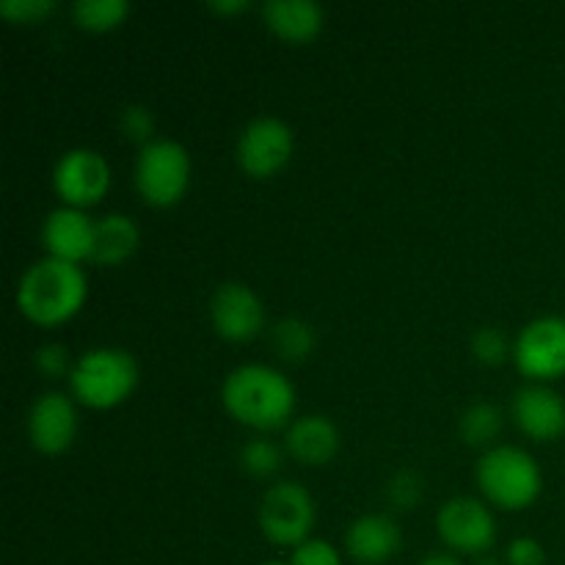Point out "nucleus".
Instances as JSON below:
<instances>
[{
	"instance_id": "nucleus-1",
	"label": "nucleus",
	"mask_w": 565,
	"mask_h": 565,
	"mask_svg": "<svg viewBox=\"0 0 565 565\" xmlns=\"http://www.w3.org/2000/svg\"><path fill=\"white\" fill-rule=\"evenodd\" d=\"M221 403L235 423L270 434L285 428L296 414V386L281 373L263 362L237 364L221 384Z\"/></svg>"
},
{
	"instance_id": "nucleus-16",
	"label": "nucleus",
	"mask_w": 565,
	"mask_h": 565,
	"mask_svg": "<svg viewBox=\"0 0 565 565\" xmlns=\"http://www.w3.org/2000/svg\"><path fill=\"white\" fill-rule=\"evenodd\" d=\"M401 524L386 513H367L345 530V552L362 565H381L401 550Z\"/></svg>"
},
{
	"instance_id": "nucleus-20",
	"label": "nucleus",
	"mask_w": 565,
	"mask_h": 565,
	"mask_svg": "<svg viewBox=\"0 0 565 565\" xmlns=\"http://www.w3.org/2000/svg\"><path fill=\"white\" fill-rule=\"evenodd\" d=\"M270 345H274L276 356L287 364H301L318 348V334H315L312 323L301 318H281L279 323L270 329Z\"/></svg>"
},
{
	"instance_id": "nucleus-5",
	"label": "nucleus",
	"mask_w": 565,
	"mask_h": 565,
	"mask_svg": "<svg viewBox=\"0 0 565 565\" xmlns=\"http://www.w3.org/2000/svg\"><path fill=\"white\" fill-rule=\"evenodd\" d=\"M193 163L188 149L174 138H154L147 147L138 149L132 166L136 191L149 207L169 210L185 199L191 188Z\"/></svg>"
},
{
	"instance_id": "nucleus-24",
	"label": "nucleus",
	"mask_w": 565,
	"mask_h": 565,
	"mask_svg": "<svg viewBox=\"0 0 565 565\" xmlns=\"http://www.w3.org/2000/svg\"><path fill=\"white\" fill-rule=\"evenodd\" d=\"M508 353H513L511 342L502 334V329L497 326H483L472 334V356L478 359L486 367H497L508 359Z\"/></svg>"
},
{
	"instance_id": "nucleus-21",
	"label": "nucleus",
	"mask_w": 565,
	"mask_h": 565,
	"mask_svg": "<svg viewBox=\"0 0 565 565\" xmlns=\"http://www.w3.org/2000/svg\"><path fill=\"white\" fill-rule=\"evenodd\" d=\"M130 17L127 0H77L72 6V20L77 28L88 33H108L125 25Z\"/></svg>"
},
{
	"instance_id": "nucleus-31",
	"label": "nucleus",
	"mask_w": 565,
	"mask_h": 565,
	"mask_svg": "<svg viewBox=\"0 0 565 565\" xmlns=\"http://www.w3.org/2000/svg\"><path fill=\"white\" fill-rule=\"evenodd\" d=\"M419 565H463V561L452 552H436V555H428Z\"/></svg>"
},
{
	"instance_id": "nucleus-4",
	"label": "nucleus",
	"mask_w": 565,
	"mask_h": 565,
	"mask_svg": "<svg viewBox=\"0 0 565 565\" xmlns=\"http://www.w3.org/2000/svg\"><path fill=\"white\" fill-rule=\"evenodd\" d=\"M480 494L486 502L502 511H527L544 491V472L535 456L513 445H494L483 450L475 467Z\"/></svg>"
},
{
	"instance_id": "nucleus-30",
	"label": "nucleus",
	"mask_w": 565,
	"mask_h": 565,
	"mask_svg": "<svg viewBox=\"0 0 565 565\" xmlns=\"http://www.w3.org/2000/svg\"><path fill=\"white\" fill-rule=\"evenodd\" d=\"M252 9V3L248 0H213L210 3V11L213 14H221V17H232V14H243V11Z\"/></svg>"
},
{
	"instance_id": "nucleus-29",
	"label": "nucleus",
	"mask_w": 565,
	"mask_h": 565,
	"mask_svg": "<svg viewBox=\"0 0 565 565\" xmlns=\"http://www.w3.org/2000/svg\"><path fill=\"white\" fill-rule=\"evenodd\" d=\"M508 565H546V550L541 541L530 539V535H519L508 544L505 552Z\"/></svg>"
},
{
	"instance_id": "nucleus-26",
	"label": "nucleus",
	"mask_w": 565,
	"mask_h": 565,
	"mask_svg": "<svg viewBox=\"0 0 565 565\" xmlns=\"http://www.w3.org/2000/svg\"><path fill=\"white\" fill-rule=\"evenodd\" d=\"M425 494V483L417 472H403L392 475L390 483H386V502H390L395 511H412L417 508V502H423Z\"/></svg>"
},
{
	"instance_id": "nucleus-8",
	"label": "nucleus",
	"mask_w": 565,
	"mask_h": 565,
	"mask_svg": "<svg viewBox=\"0 0 565 565\" xmlns=\"http://www.w3.org/2000/svg\"><path fill=\"white\" fill-rule=\"evenodd\" d=\"M114 185L110 163L92 147L66 149L53 166V191L64 207L88 210L103 202Z\"/></svg>"
},
{
	"instance_id": "nucleus-14",
	"label": "nucleus",
	"mask_w": 565,
	"mask_h": 565,
	"mask_svg": "<svg viewBox=\"0 0 565 565\" xmlns=\"http://www.w3.org/2000/svg\"><path fill=\"white\" fill-rule=\"evenodd\" d=\"M513 419L533 441H555L565 434V397L550 384H527L513 397Z\"/></svg>"
},
{
	"instance_id": "nucleus-13",
	"label": "nucleus",
	"mask_w": 565,
	"mask_h": 565,
	"mask_svg": "<svg viewBox=\"0 0 565 565\" xmlns=\"http://www.w3.org/2000/svg\"><path fill=\"white\" fill-rule=\"evenodd\" d=\"M94 230H97V218H92L86 210L64 207L61 204V207H55L44 218L42 246L47 257L61 259V263H92Z\"/></svg>"
},
{
	"instance_id": "nucleus-19",
	"label": "nucleus",
	"mask_w": 565,
	"mask_h": 565,
	"mask_svg": "<svg viewBox=\"0 0 565 565\" xmlns=\"http://www.w3.org/2000/svg\"><path fill=\"white\" fill-rule=\"evenodd\" d=\"M502 425H505V417H502L500 408L489 401H478L472 406H467L458 417V436L467 441L469 447H483V450H491L494 441L500 439Z\"/></svg>"
},
{
	"instance_id": "nucleus-27",
	"label": "nucleus",
	"mask_w": 565,
	"mask_h": 565,
	"mask_svg": "<svg viewBox=\"0 0 565 565\" xmlns=\"http://www.w3.org/2000/svg\"><path fill=\"white\" fill-rule=\"evenodd\" d=\"M33 364H36L39 375L53 381L70 379L72 367H75V362L70 356V348L61 345V342H44V345H39L36 353H33Z\"/></svg>"
},
{
	"instance_id": "nucleus-10",
	"label": "nucleus",
	"mask_w": 565,
	"mask_h": 565,
	"mask_svg": "<svg viewBox=\"0 0 565 565\" xmlns=\"http://www.w3.org/2000/svg\"><path fill=\"white\" fill-rule=\"evenodd\" d=\"M513 362L530 384H552L565 375V318L544 315L519 331Z\"/></svg>"
},
{
	"instance_id": "nucleus-15",
	"label": "nucleus",
	"mask_w": 565,
	"mask_h": 565,
	"mask_svg": "<svg viewBox=\"0 0 565 565\" xmlns=\"http://www.w3.org/2000/svg\"><path fill=\"white\" fill-rule=\"evenodd\" d=\"M340 428L326 414H303L287 425L285 452L301 467H326L340 452Z\"/></svg>"
},
{
	"instance_id": "nucleus-11",
	"label": "nucleus",
	"mask_w": 565,
	"mask_h": 565,
	"mask_svg": "<svg viewBox=\"0 0 565 565\" xmlns=\"http://www.w3.org/2000/svg\"><path fill=\"white\" fill-rule=\"evenodd\" d=\"M210 323L226 342H252L265 329V303L243 281H224L210 298Z\"/></svg>"
},
{
	"instance_id": "nucleus-25",
	"label": "nucleus",
	"mask_w": 565,
	"mask_h": 565,
	"mask_svg": "<svg viewBox=\"0 0 565 565\" xmlns=\"http://www.w3.org/2000/svg\"><path fill=\"white\" fill-rule=\"evenodd\" d=\"M154 127H158V121H154V114L147 108V105L141 103H132V105H125L119 114V130L121 136L127 138V141H136L141 143V147H147L149 141H154Z\"/></svg>"
},
{
	"instance_id": "nucleus-6",
	"label": "nucleus",
	"mask_w": 565,
	"mask_h": 565,
	"mask_svg": "<svg viewBox=\"0 0 565 565\" xmlns=\"http://www.w3.org/2000/svg\"><path fill=\"white\" fill-rule=\"evenodd\" d=\"M257 522L270 544L296 550L303 541L312 539L318 505L307 486L296 483V480H279L259 500Z\"/></svg>"
},
{
	"instance_id": "nucleus-23",
	"label": "nucleus",
	"mask_w": 565,
	"mask_h": 565,
	"mask_svg": "<svg viewBox=\"0 0 565 565\" xmlns=\"http://www.w3.org/2000/svg\"><path fill=\"white\" fill-rule=\"evenodd\" d=\"M58 11L55 0H0V17L11 25H39Z\"/></svg>"
},
{
	"instance_id": "nucleus-17",
	"label": "nucleus",
	"mask_w": 565,
	"mask_h": 565,
	"mask_svg": "<svg viewBox=\"0 0 565 565\" xmlns=\"http://www.w3.org/2000/svg\"><path fill=\"white\" fill-rule=\"evenodd\" d=\"M263 20L276 39L287 44H309L326 25L323 6L315 0H268Z\"/></svg>"
},
{
	"instance_id": "nucleus-7",
	"label": "nucleus",
	"mask_w": 565,
	"mask_h": 565,
	"mask_svg": "<svg viewBox=\"0 0 565 565\" xmlns=\"http://www.w3.org/2000/svg\"><path fill=\"white\" fill-rule=\"evenodd\" d=\"M296 152L292 127L279 116H257L241 130L235 143L237 166L252 180H270L287 169Z\"/></svg>"
},
{
	"instance_id": "nucleus-2",
	"label": "nucleus",
	"mask_w": 565,
	"mask_h": 565,
	"mask_svg": "<svg viewBox=\"0 0 565 565\" xmlns=\"http://www.w3.org/2000/svg\"><path fill=\"white\" fill-rule=\"evenodd\" d=\"M17 309L25 320L42 329H55L75 318L88 298V279L83 265L42 257L28 265L17 281Z\"/></svg>"
},
{
	"instance_id": "nucleus-32",
	"label": "nucleus",
	"mask_w": 565,
	"mask_h": 565,
	"mask_svg": "<svg viewBox=\"0 0 565 565\" xmlns=\"http://www.w3.org/2000/svg\"><path fill=\"white\" fill-rule=\"evenodd\" d=\"M475 565H508V563L500 561V557H494V555H483V557H478V563Z\"/></svg>"
},
{
	"instance_id": "nucleus-3",
	"label": "nucleus",
	"mask_w": 565,
	"mask_h": 565,
	"mask_svg": "<svg viewBox=\"0 0 565 565\" xmlns=\"http://www.w3.org/2000/svg\"><path fill=\"white\" fill-rule=\"evenodd\" d=\"M138 379H141V370L130 351L103 345L77 356L66 381H70L72 397L81 406L108 412L130 401L132 392L138 390Z\"/></svg>"
},
{
	"instance_id": "nucleus-22",
	"label": "nucleus",
	"mask_w": 565,
	"mask_h": 565,
	"mask_svg": "<svg viewBox=\"0 0 565 565\" xmlns=\"http://www.w3.org/2000/svg\"><path fill=\"white\" fill-rule=\"evenodd\" d=\"M281 461H285V450H281L276 441L265 439V436H254L243 445L241 450V467L243 472H248L252 478H274L281 469Z\"/></svg>"
},
{
	"instance_id": "nucleus-9",
	"label": "nucleus",
	"mask_w": 565,
	"mask_h": 565,
	"mask_svg": "<svg viewBox=\"0 0 565 565\" xmlns=\"http://www.w3.org/2000/svg\"><path fill=\"white\" fill-rule=\"evenodd\" d=\"M436 533L452 555L483 557L497 544V522L489 502L452 497L436 513Z\"/></svg>"
},
{
	"instance_id": "nucleus-28",
	"label": "nucleus",
	"mask_w": 565,
	"mask_h": 565,
	"mask_svg": "<svg viewBox=\"0 0 565 565\" xmlns=\"http://www.w3.org/2000/svg\"><path fill=\"white\" fill-rule=\"evenodd\" d=\"M290 565H342V555L329 541L309 539L292 550Z\"/></svg>"
},
{
	"instance_id": "nucleus-33",
	"label": "nucleus",
	"mask_w": 565,
	"mask_h": 565,
	"mask_svg": "<svg viewBox=\"0 0 565 565\" xmlns=\"http://www.w3.org/2000/svg\"><path fill=\"white\" fill-rule=\"evenodd\" d=\"M263 565H290V563H281V561H270V563H263Z\"/></svg>"
},
{
	"instance_id": "nucleus-18",
	"label": "nucleus",
	"mask_w": 565,
	"mask_h": 565,
	"mask_svg": "<svg viewBox=\"0 0 565 565\" xmlns=\"http://www.w3.org/2000/svg\"><path fill=\"white\" fill-rule=\"evenodd\" d=\"M141 246V230L136 221L125 213H108L97 218L94 230V252L92 263L103 268H119L127 259L136 257Z\"/></svg>"
},
{
	"instance_id": "nucleus-12",
	"label": "nucleus",
	"mask_w": 565,
	"mask_h": 565,
	"mask_svg": "<svg viewBox=\"0 0 565 565\" xmlns=\"http://www.w3.org/2000/svg\"><path fill=\"white\" fill-rule=\"evenodd\" d=\"M31 447L42 456H64L77 439V408L72 395L64 392H44L31 403L25 419Z\"/></svg>"
}]
</instances>
